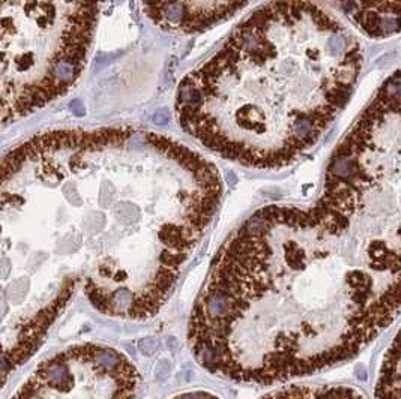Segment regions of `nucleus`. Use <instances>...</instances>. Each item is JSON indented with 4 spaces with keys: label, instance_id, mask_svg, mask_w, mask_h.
<instances>
[{
    "label": "nucleus",
    "instance_id": "f257e3e1",
    "mask_svg": "<svg viewBox=\"0 0 401 399\" xmlns=\"http://www.w3.org/2000/svg\"><path fill=\"white\" fill-rule=\"evenodd\" d=\"M265 305L254 332L263 347L241 381L275 383L352 359L401 314V273L371 264L349 233L311 207L255 212L218 256L189 324L205 344L247 311ZM255 347L242 370L259 350Z\"/></svg>",
    "mask_w": 401,
    "mask_h": 399
},
{
    "label": "nucleus",
    "instance_id": "f03ea898",
    "mask_svg": "<svg viewBox=\"0 0 401 399\" xmlns=\"http://www.w3.org/2000/svg\"><path fill=\"white\" fill-rule=\"evenodd\" d=\"M356 36L312 0H274L233 28L176 92L182 129L208 150L281 168L309 150L349 102Z\"/></svg>",
    "mask_w": 401,
    "mask_h": 399
},
{
    "label": "nucleus",
    "instance_id": "7ed1b4c3",
    "mask_svg": "<svg viewBox=\"0 0 401 399\" xmlns=\"http://www.w3.org/2000/svg\"><path fill=\"white\" fill-rule=\"evenodd\" d=\"M312 207L355 237L374 267L401 273V71L337 146Z\"/></svg>",
    "mask_w": 401,
    "mask_h": 399
},
{
    "label": "nucleus",
    "instance_id": "20e7f679",
    "mask_svg": "<svg viewBox=\"0 0 401 399\" xmlns=\"http://www.w3.org/2000/svg\"><path fill=\"white\" fill-rule=\"evenodd\" d=\"M104 0H2V122L63 96L81 75Z\"/></svg>",
    "mask_w": 401,
    "mask_h": 399
},
{
    "label": "nucleus",
    "instance_id": "39448f33",
    "mask_svg": "<svg viewBox=\"0 0 401 399\" xmlns=\"http://www.w3.org/2000/svg\"><path fill=\"white\" fill-rule=\"evenodd\" d=\"M361 33L386 39L401 33V0H332Z\"/></svg>",
    "mask_w": 401,
    "mask_h": 399
},
{
    "label": "nucleus",
    "instance_id": "423d86ee",
    "mask_svg": "<svg viewBox=\"0 0 401 399\" xmlns=\"http://www.w3.org/2000/svg\"><path fill=\"white\" fill-rule=\"evenodd\" d=\"M376 395L377 399H401V329L385 354Z\"/></svg>",
    "mask_w": 401,
    "mask_h": 399
},
{
    "label": "nucleus",
    "instance_id": "0eeeda50",
    "mask_svg": "<svg viewBox=\"0 0 401 399\" xmlns=\"http://www.w3.org/2000/svg\"><path fill=\"white\" fill-rule=\"evenodd\" d=\"M29 287H31V282H29L27 278H20L14 281L12 284H9V287L6 290L8 300L11 303H21L29 291Z\"/></svg>",
    "mask_w": 401,
    "mask_h": 399
},
{
    "label": "nucleus",
    "instance_id": "6e6552de",
    "mask_svg": "<svg viewBox=\"0 0 401 399\" xmlns=\"http://www.w3.org/2000/svg\"><path fill=\"white\" fill-rule=\"evenodd\" d=\"M159 344H158V341L155 338H145V339H141L138 342V348L143 354H146V356H152L156 350H158Z\"/></svg>",
    "mask_w": 401,
    "mask_h": 399
},
{
    "label": "nucleus",
    "instance_id": "1a4fd4ad",
    "mask_svg": "<svg viewBox=\"0 0 401 399\" xmlns=\"http://www.w3.org/2000/svg\"><path fill=\"white\" fill-rule=\"evenodd\" d=\"M170 370H171V365H170V362H167V360H161V362L156 365V368H155V378H156L158 381H164V380L168 377Z\"/></svg>",
    "mask_w": 401,
    "mask_h": 399
}]
</instances>
